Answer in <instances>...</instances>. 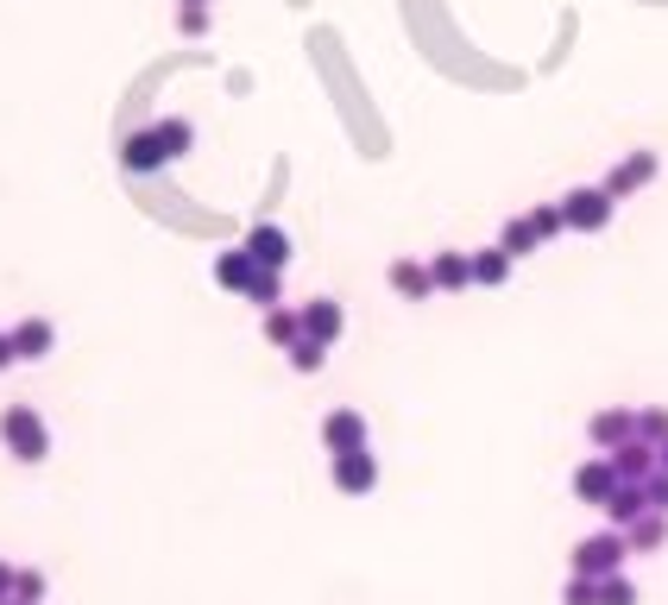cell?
<instances>
[{"label":"cell","instance_id":"31","mask_svg":"<svg viewBox=\"0 0 668 605\" xmlns=\"http://www.w3.org/2000/svg\"><path fill=\"white\" fill-rule=\"evenodd\" d=\"M644 492H649V511H668V467H656L644 480Z\"/></svg>","mask_w":668,"mask_h":605},{"label":"cell","instance_id":"34","mask_svg":"<svg viewBox=\"0 0 668 605\" xmlns=\"http://www.w3.org/2000/svg\"><path fill=\"white\" fill-rule=\"evenodd\" d=\"M656 467H668V442H662V448H656Z\"/></svg>","mask_w":668,"mask_h":605},{"label":"cell","instance_id":"9","mask_svg":"<svg viewBox=\"0 0 668 605\" xmlns=\"http://www.w3.org/2000/svg\"><path fill=\"white\" fill-rule=\"evenodd\" d=\"M296 315H303V334H310V341H322V347H334V341H341V329H347V310H341L334 296H310Z\"/></svg>","mask_w":668,"mask_h":605},{"label":"cell","instance_id":"30","mask_svg":"<svg viewBox=\"0 0 668 605\" xmlns=\"http://www.w3.org/2000/svg\"><path fill=\"white\" fill-rule=\"evenodd\" d=\"M13 599H32V605L44 599V574H39V567H20V574H13Z\"/></svg>","mask_w":668,"mask_h":605},{"label":"cell","instance_id":"7","mask_svg":"<svg viewBox=\"0 0 668 605\" xmlns=\"http://www.w3.org/2000/svg\"><path fill=\"white\" fill-rule=\"evenodd\" d=\"M240 246H246V253H253L259 265H265V272H284V265H291V234H284L277 221H253Z\"/></svg>","mask_w":668,"mask_h":605},{"label":"cell","instance_id":"26","mask_svg":"<svg viewBox=\"0 0 668 605\" xmlns=\"http://www.w3.org/2000/svg\"><path fill=\"white\" fill-rule=\"evenodd\" d=\"M530 221H536V234H543V240L568 234V215H561V202H536V209H530Z\"/></svg>","mask_w":668,"mask_h":605},{"label":"cell","instance_id":"12","mask_svg":"<svg viewBox=\"0 0 668 605\" xmlns=\"http://www.w3.org/2000/svg\"><path fill=\"white\" fill-rule=\"evenodd\" d=\"M322 448H328V454L366 448V416H360V411H328V416H322Z\"/></svg>","mask_w":668,"mask_h":605},{"label":"cell","instance_id":"21","mask_svg":"<svg viewBox=\"0 0 668 605\" xmlns=\"http://www.w3.org/2000/svg\"><path fill=\"white\" fill-rule=\"evenodd\" d=\"M265 341H272V347H296V341H303V315L284 310V303L265 310Z\"/></svg>","mask_w":668,"mask_h":605},{"label":"cell","instance_id":"18","mask_svg":"<svg viewBox=\"0 0 668 605\" xmlns=\"http://www.w3.org/2000/svg\"><path fill=\"white\" fill-rule=\"evenodd\" d=\"M512 265L517 259L505 253V246H479V253H473V284H479V291H498V284L512 278Z\"/></svg>","mask_w":668,"mask_h":605},{"label":"cell","instance_id":"1","mask_svg":"<svg viewBox=\"0 0 668 605\" xmlns=\"http://www.w3.org/2000/svg\"><path fill=\"white\" fill-rule=\"evenodd\" d=\"M0 442H7V454L20 467H44L51 461V430H44V416L32 404H7L0 411Z\"/></svg>","mask_w":668,"mask_h":605},{"label":"cell","instance_id":"16","mask_svg":"<svg viewBox=\"0 0 668 605\" xmlns=\"http://www.w3.org/2000/svg\"><path fill=\"white\" fill-rule=\"evenodd\" d=\"M599 511H606V524H611V530H630V524H637V517L649 511V492H644V486H625V480H618V492H611Z\"/></svg>","mask_w":668,"mask_h":605},{"label":"cell","instance_id":"36","mask_svg":"<svg viewBox=\"0 0 668 605\" xmlns=\"http://www.w3.org/2000/svg\"><path fill=\"white\" fill-rule=\"evenodd\" d=\"M7 605H32V599H7Z\"/></svg>","mask_w":668,"mask_h":605},{"label":"cell","instance_id":"35","mask_svg":"<svg viewBox=\"0 0 668 605\" xmlns=\"http://www.w3.org/2000/svg\"><path fill=\"white\" fill-rule=\"evenodd\" d=\"M178 7H209V0H178Z\"/></svg>","mask_w":668,"mask_h":605},{"label":"cell","instance_id":"11","mask_svg":"<svg viewBox=\"0 0 668 605\" xmlns=\"http://www.w3.org/2000/svg\"><path fill=\"white\" fill-rule=\"evenodd\" d=\"M392 291L404 296V303H429L435 296V272H429V259H392Z\"/></svg>","mask_w":668,"mask_h":605},{"label":"cell","instance_id":"3","mask_svg":"<svg viewBox=\"0 0 668 605\" xmlns=\"http://www.w3.org/2000/svg\"><path fill=\"white\" fill-rule=\"evenodd\" d=\"M561 215H568L574 234H599V228L618 215V202L606 195V183H580V190L561 195Z\"/></svg>","mask_w":668,"mask_h":605},{"label":"cell","instance_id":"6","mask_svg":"<svg viewBox=\"0 0 668 605\" xmlns=\"http://www.w3.org/2000/svg\"><path fill=\"white\" fill-rule=\"evenodd\" d=\"M568 486H574V498H580V505H606L611 492H618V467H611V454H593V461H580Z\"/></svg>","mask_w":668,"mask_h":605},{"label":"cell","instance_id":"32","mask_svg":"<svg viewBox=\"0 0 668 605\" xmlns=\"http://www.w3.org/2000/svg\"><path fill=\"white\" fill-rule=\"evenodd\" d=\"M13 574H20V567H13V562H0V605L13 599Z\"/></svg>","mask_w":668,"mask_h":605},{"label":"cell","instance_id":"28","mask_svg":"<svg viewBox=\"0 0 668 605\" xmlns=\"http://www.w3.org/2000/svg\"><path fill=\"white\" fill-rule=\"evenodd\" d=\"M599 605H637V586L625 574H611V581H599Z\"/></svg>","mask_w":668,"mask_h":605},{"label":"cell","instance_id":"20","mask_svg":"<svg viewBox=\"0 0 668 605\" xmlns=\"http://www.w3.org/2000/svg\"><path fill=\"white\" fill-rule=\"evenodd\" d=\"M498 246H505L512 259H530L536 246H543V234H536L530 215H512V221H505V234H498Z\"/></svg>","mask_w":668,"mask_h":605},{"label":"cell","instance_id":"4","mask_svg":"<svg viewBox=\"0 0 668 605\" xmlns=\"http://www.w3.org/2000/svg\"><path fill=\"white\" fill-rule=\"evenodd\" d=\"M328 473H334V492L366 498V492L378 486V454L373 448H347V454H334V461H328Z\"/></svg>","mask_w":668,"mask_h":605},{"label":"cell","instance_id":"27","mask_svg":"<svg viewBox=\"0 0 668 605\" xmlns=\"http://www.w3.org/2000/svg\"><path fill=\"white\" fill-rule=\"evenodd\" d=\"M561 605H599V581H587V574H568V586H561Z\"/></svg>","mask_w":668,"mask_h":605},{"label":"cell","instance_id":"24","mask_svg":"<svg viewBox=\"0 0 668 605\" xmlns=\"http://www.w3.org/2000/svg\"><path fill=\"white\" fill-rule=\"evenodd\" d=\"M284 353H291L296 372H322V366H328V347H322V341H310V334H303L296 347H284Z\"/></svg>","mask_w":668,"mask_h":605},{"label":"cell","instance_id":"19","mask_svg":"<svg viewBox=\"0 0 668 605\" xmlns=\"http://www.w3.org/2000/svg\"><path fill=\"white\" fill-rule=\"evenodd\" d=\"M625 536H630V555H656V548L668 543V511H644Z\"/></svg>","mask_w":668,"mask_h":605},{"label":"cell","instance_id":"29","mask_svg":"<svg viewBox=\"0 0 668 605\" xmlns=\"http://www.w3.org/2000/svg\"><path fill=\"white\" fill-rule=\"evenodd\" d=\"M178 32L183 39H209V7H178Z\"/></svg>","mask_w":668,"mask_h":605},{"label":"cell","instance_id":"14","mask_svg":"<svg viewBox=\"0 0 668 605\" xmlns=\"http://www.w3.org/2000/svg\"><path fill=\"white\" fill-rule=\"evenodd\" d=\"M259 278V259L246 253V246H227V253H215V284L221 291H234V296H246V284Z\"/></svg>","mask_w":668,"mask_h":605},{"label":"cell","instance_id":"13","mask_svg":"<svg viewBox=\"0 0 668 605\" xmlns=\"http://www.w3.org/2000/svg\"><path fill=\"white\" fill-rule=\"evenodd\" d=\"M120 164H126V171H164V164H171V152H164V139H158V127H145V133H133L126 139V145H120Z\"/></svg>","mask_w":668,"mask_h":605},{"label":"cell","instance_id":"33","mask_svg":"<svg viewBox=\"0 0 668 605\" xmlns=\"http://www.w3.org/2000/svg\"><path fill=\"white\" fill-rule=\"evenodd\" d=\"M7 366H20V353H13V334H0V372Z\"/></svg>","mask_w":668,"mask_h":605},{"label":"cell","instance_id":"15","mask_svg":"<svg viewBox=\"0 0 668 605\" xmlns=\"http://www.w3.org/2000/svg\"><path fill=\"white\" fill-rule=\"evenodd\" d=\"M611 467H618V480H625V486H644L649 473H656V448H649L644 435H630L625 448H611Z\"/></svg>","mask_w":668,"mask_h":605},{"label":"cell","instance_id":"22","mask_svg":"<svg viewBox=\"0 0 668 605\" xmlns=\"http://www.w3.org/2000/svg\"><path fill=\"white\" fill-rule=\"evenodd\" d=\"M158 139H164V152H171V158H183L190 145H196V127L178 120V114H164V120H158Z\"/></svg>","mask_w":668,"mask_h":605},{"label":"cell","instance_id":"17","mask_svg":"<svg viewBox=\"0 0 668 605\" xmlns=\"http://www.w3.org/2000/svg\"><path fill=\"white\" fill-rule=\"evenodd\" d=\"M429 272H435V291H467V284H473V253H454V246H448V253H435L429 259Z\"/></svg>","mask_w":668,"mask_h":605},{"label":"cell","instance_id":"25","mask_svg":"<svg viewBox=\"0 0 668 605\" xmlns=\"http://www.w3.org/2000/svg\"><path fill=\"white\" fill-rule=\"evenodd\" d=\"M637 435H644L649 448H662V442H668V411H662V404H649V411H637Z\"/></svg>","mask_w":668,"mask_h":605},{"label":"cell","instance_id":"23","mask_svg":"<svg viewBox=\"0 0 668 605\" xmlns=\"http://www.w3.org/2000/svg\"><path fill=\"white\" fill-rule=\"evenodd\" d=\"M277 296H284V272H265V265H259V278L246 284V303H259V310H277Z\"/></svg>","mask_w":668,"mask_h":605},{"label":"cell","instance_id":"5","mask_svg":"<svg viewBox=\"0 0 668 605\" xmlns=\"http://www.w3.org/2000/svg\"><path fill=\"white\" fill-rule=\"evenodd\" d=\"M656 171H662V158H656V152L618 158V164L606 171V195H611V202H625V195H637L644 183H656Z\"/></svg>","mask_w":668,"mask_h":605},{"label":"cell","instance_id":"2","mask_svg":"<svg viewBox=\"0 0 668 605\" xmlns=\"http://www.w3.org/2000/svg\"><path fill=\"white\" fill-rule=\"evenodd\" d=\"M625 555H630L625 530H599V536H587V543H574L568 567L574 574H587V581H611V574H625Z\"/></svg>","mask_w":668,"mask_h":605},{"label":"cell","instance_id":"8","mask_svg":"<svg viewBox=\"0 0 668 605\" xmlns=\"http://www.w3.org/2000/svg\"><path fill=\"white\" fill-rule=\"evenodd\" d=\"M630 435H637V411H625V404H611V411L587 416V442H593V448H599V454L625 448Z\"/></svg>","mask_w":668,"mask_h":605},{"label":"cell","instance_id":"10","mask_svg":"<svg viewBox=\"0 0 668 605\" xmlns=\"http://www.w3.org/2000/svg\"><path fill=\"white\" fill-rule=\"evenodd\" d=\"M13 353H20L26 366H39V360H51V347H58V329L44 322V315H26V322H13Z\"/></svg>","mask_w":668,"mask_h":605}]
</instances>
